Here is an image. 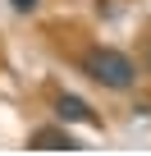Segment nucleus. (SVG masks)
I'll return each instance as SVG.
<instances>
[{
  "mask_svg": "<svg viewBox=\"0 0 151 156\" xmlns=\"http://www.w3.org/2000/svg\"><path fill=\"white\" fill-rule=\"evenodd\" d=\"M83 73L92 78L96 87H105V92H128V87L137 83L133 55H124V51H115V46H92V51L83 55Z\"/></svg>",
  "mask_w": 151,
  "mask_h": 156,
  "instance_id": "1",
  "label": "nucleus"
},
{
  "mask_svg": "<svg viewBox=\"0 0 151 156\" xmlns=\"http://www.w3.org/2000/svg\"><path fill=\"white\" fill-rule=\"evenodd\" d=\"M55 119H60V124H92V129L101 124V119L92 115V106H87L83 97H73V92H60V97H55Z\"/></svg>",
  "mask_w": 151,
  "mask_h": 156,
  "instance_id": "2",
  "label": "nucleus"
},
{
  "mask_svg": "<svg viewBox=\"0 0 151 156\" xmlns=\"http://www.w3.org/2000/svg\"><path fill=\"white\" fill-rule=\"evenodd\" d=\"M28 147H64V151H78L83 142H73L64 129H37V133L28 138Z\"/></svg>",
  "mask_w": 151,
  "mask_h": 156,
  "instance_id": "3",
  "label": "nucleus"
},
{
  "mask_svg": "<svg viewBox=\"0 0 151 156\" xmlns=\"http://www.w3.org/2000/svg\"><path fill=\"white\" fill-rule=\"evenodd\" d=\"M37 5H41V0H9L14 14H37Z\"/></svg>",
  "mask_w": 151,
  "mask_h": 156,
  "instance_id": "4",
  "label": "nucleus"
},
{
  "mask_svg": "<svg viewBox=\"0 0 151 156\" xmlns=\"http://www.w3.org/2000/svg\"><path fill=\"white\" fill-rule=\"evenodd\" d=\"M146 69H151V46H146Z\"/></svg>",
  "mask_w": 151,
  "mask_h": 156,
  "instance_id": "5",
  "label": "nucleus"
}]
</instances>
